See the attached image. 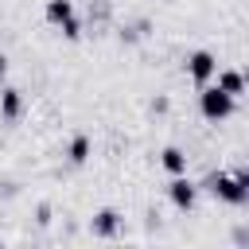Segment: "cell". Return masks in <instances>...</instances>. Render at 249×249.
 Wrapping results in <instances>:
<instances>
[{"label":"cell","instance_id":"obj_1","mask_svg":"<svg viewBox=\"0 0 249 249\" xmlns=\"http://www.w3.org/2000/svg\"><path fill=\"white\" fill-rule=\"evenodd\" d=\"M233 109H237V97H233V93H226L218 82L202 86V93H198V113H202L210 124H218V121L233 117Z\"/></svg>","mask_w":249,"mask_h":249},{"label":"cell","instance_id":"obj_2","mask_svg":"<svg viewBox=\"0 0 249 249\" xmlns=\"http://www.w3.org/2000/svg\"><path fill=\"white\" fill-rule=\"evenodd\" d=\"M206 191H210L218 202H226V206H245V202H249V195L241 191V183H237L233 175H226V171H214V175L206 179Z\"/></svg>","mask_w":249,"mask_h":249},{"label":"cell","instance_id":"obj_3","mask_svg":"<svg viewBox=\"0 0 249 249\" xmlns=\"http://www.w3.org/2000/svg\"><path fill=\"white\" fill-rule=\"evenodd\" d=\"M187 74H191V82L202 89V86L214 82V74H218V58H214L210 51H191V54H187Z\"/></svg>","mask_w":249,"mask_h":249},{"label":"cell","instance_id":"obj_4","mask_svg":"<svg viewBox=\"0 0 249 249\" xmlns=\"http://www.w3.org/2000/svg\"><path fill=\"white\" fill-rule=\"evenodd\" d=\"M167 198L175 210H195V198H198V187L187 179V175H171L167 183Z\"/></svg>","mask_w":249,"mask_h":249},{"label":"cell","instance_id":"obj_5","mask_svg":"<svg viewBox=\"0 0 249 249\" xmlns=\"http://www.w3.org/2000/svg\"><path fill=\"white\" fill-rule=\"evenodd\" d=\"M0 117L4 121H19L23 117V93L16 86H4L0 89Z\"/></svg>","mask_w":249,"mask_h":249},{"label":"cell","instance_id":"obj_6","mask_svg":"<svg viewBox=\"0 0 249 249\" xmlns=\"http://www.w3.org/2000/svg\"><path fill=\"white\" fill-rule=\"evenodd\" d=\"M89 230H93L97 237H113V233L121 230V214L105 206V210H97V214H93V222H89Z\"/></svg>","mask_w":249,"mask_h":249},{"label":"cell","instance_id":"obj_7","mask_svg":"<svg viewBox=\"0 0 249 249\" xmlns=\"http://www.w3.org/2000/svg\"><path fill=\"white\" fill-rule=\"evenodd\" d=\"M160 163H163L167 175H187V152L175 148V144H167V148L160 152Z\"/></svg>","mask_w":249,"mask_h":249},{"label":"cell","instance_id":"obj_8","mask_svg":"<svg viewBox=\"0 0 249 249\" xmlns=\"http://www.w3.org/2000/svg\"><path fill=\"white\" fill-rule=\"evenodd\" d=\"M43 16H47V23L62 27V23H70V19H74V0H47Z\"/></svg>","mask_w":249,"mask_h":249},{"label":"cell","instance_id":"obj_9","mask_svg":"<svg viewBox=\"0 0 249 249\" xmlns=\"http://www.w3.org/2000/svg\"><path fill=\"white\" fill-rule=\"evenodd\" d=\"M89 152H93V140H89L86 132H78V136H74V140L66 144V160H70L74 167H82V163L89 160Z\"/></svg>","mask_w":249,"mask_h":249},{"label":"cell","instance_id":"obj_10","mask_svg":"<svg viewBox=\"0 0 249 249\" xmlns=\"http://www.w3.org/2000/svg\"><path fill=\"white\" fill-rule=\"evenodd\" d=\"M214 82H218L226 93H233V97H237V93H245V74H241V70H218V74H214Z\"/></svg>","mask_w":249,"mask_h":249},{"label":"cell","instance_id":"obj_11","mask_svg":"<svg viewBox=\"0 0 249 249\" xmlns=\"http://www.w3.org/2000/svg\"><path fill=\"white\" fill-rule=\"evenodd\" d=\"M62 35H66V39H82V19L74 16L70 23H62Z\"/></svg>","mask_w":249,"mask_h":249},{"label":"cell","instance_id":"obj_12","mask_svg":"<svg viewBox=\"0 0 249 249\" xmlns=\"http://www.w3.org/2000/svg\"><path fill=\"white\" fill-rule=\"evenodd\" d=\"M35 222H39V226H51V202H39V210H35Z\"/></svg>","mask_w":249,"mask_h":249},{"label":"cell","instance_id":"obj_13","mask_svg":"<svg viewBox=\"0 0 249 249\" xmlns=\"http://www.w3.org/2000/svg\"><path fill=\"white\" fill-rule=\"evenodd\" d=\"M167 109H171V101H167V97H163V93H160V97H156V101H152V113H167Z\"/></svg>","mask_w":249,"mask_h":249},{"label":"cell","instance_id":"obj_14","mask_svg":"<svg viewBox=\"0 0 249 249\" xmlns=\"http://www.w3.org/2000/svg\"><path fill=\"white\" fill-rule=\"evenodd\" d=\"M233 179H237V183H241V191H245V195H249V167H241V171H237V175H233Z\"/></svg>","mask_w":249,"mask_h":249},{"label":"cell","instance_id":"obj_15","mask_svg":"<svg viewBox=\"0 0 249 249\" xmlns=\"http://www.w3.org/2000/svg\"><path fill=\"white\" fill-rule=\"evenodd\" d=\"M4 74H8V58L0 54V78H4Z\"/></svg>","mask_w":249,"mask_h":249},{"label":"cell","instance_id":"obj_16","mask_svg":"<svg viewBox=\"0 0 249 249\" xmlns=\"http://www.w3.org/2000/svg\"><path fill=\"white\" fill-rule=\"evenodd\" d=\"M241 74H245V86H249V70H241Z\"/></svg>","mask_w":249,"mask_h":249},{"label":"cell","instance_id":"obj_17","mask_svg":"<svg viewBox=\"0 0 249 249\" xmlns=\"http://www.w3.org/2000/svg\"><path fill=\"white\" fill-rule=\"evenodd\" d=\"M163 4H171V0H163Z\"/></svg>","mask_w":249,"mask_h":249}]
</instances>
